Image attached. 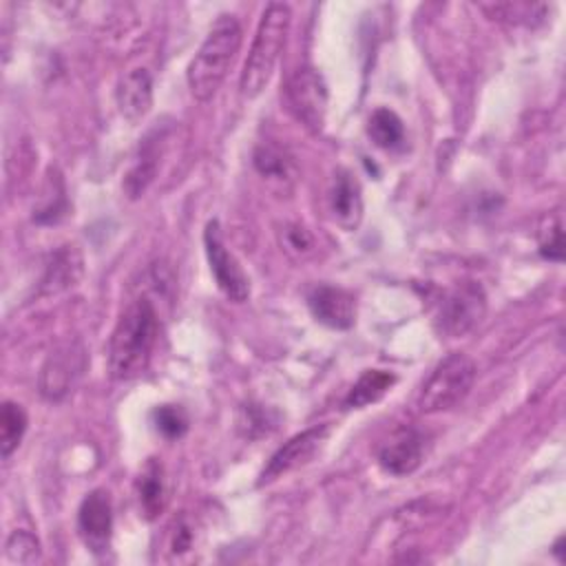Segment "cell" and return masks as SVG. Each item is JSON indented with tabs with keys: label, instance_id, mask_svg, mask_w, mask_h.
<instances>
[{
	"label": "cell",
	"instance_id": "cell-1",
	"mask_svg": "<svg viewBox=\"0 0 566 566\" xmlns=\"http://www.w3.org/2000/svg\"><path fill=\"white\" fill-rule=\"evenodd\" d=\"M157 336V310L148 296H139L122 312L111 334L108 376L113 380H133L142 376L150 365Z\"/></svg>",
	"mask_w": 566,
	"mask_h": 566
},
{
	"label": "cell",
	"instance_id": "cell-2",
	"mask_svg": "<svg viewBox=\"0 0 566 566\" xmlns=\"http://www.w3.org/2000/svg\"><path fill=\"white\" fill-rule=\"evenodd\" d=\"M241 40L243 31L237 15L221 13L212 22L206 40L197 49L186 71L190 95L197 102H208L219 91L241 49Z\"/></svg>",
	"mask_w": 566,
	"mask_h": 566
},
{
	"label": "cell",
	"instance_id": "cell-3",
	"mask_svg": "<svg viewBox=\"0 0 566 566\" xmlns=\"http://www.w3.org/2000/svg\"><path fill=\"white\" fill-rule=\"evenodd\" d=\"M290 22L292 11L285 2H270L265 7L239 77V88L243 97L254 99L268 86L283 53L290 33Z\"/></svg>",
	"mask_w": 566,
	"mask_h": 566
},
{
	"label": "cell",
	"instance_id": "cell-4",
	"mask_svg": "<svg viewBox=\"0 0 566 566\" xmlns=\"http://www.w3.org/2000/svg\"><path fill=\"white\" fill-rule=\"evenodd\" d=\"M473 380H475V363L462 352H451L433 367L422 389L418 391V398H416L418 411L438 413L455 407L467 398V394L473 387Z\"/></svg>",
	"mask_w": 566,
	"mask_h": 566
},
{
	"label": "cell",
	"instance_id": "cell-5",
	"mask_svg": "<svg viewBox=\"0 0 566 566\" xmlns=\"http://www.w3.org/2000/svg\"><path fill=\"white\" fill-rule=\"evenodd\" d=\"M486 314V294L478 281L455 283L442 298L436 323L451 338L469 334Z\"/></svg>",
	"mask_w": 566,
	"mask_h": 566
},
{
	"label": "cell",
	"instance_id": "cell-6",
	"mask_svg": "<svg viewBox=\"0 0 566 566\" xmlns=\"http://www.w3.org/2000/svg\"><path fill=\"white\" fill-rule=\"evenodd\" d=\"M285 102L290 113L310 130L318 133L325 124L327 86L318 71L303 66L285 84Z\"/></svg>",
	"mask_w": 566,
	"mask_h": 566
},
{
	"label": "cell",
	"instance_id": "cell-7",
	"mask_svg": "<svg viewBox=\"0 0 566 566\" xmlns=\"http://www.w3.org/2000/svg\"><path fill=\"white\" fill-rule=\"evenodd\" d=\"M203 248H206V256L210 263V272H212L214 283L221 290V294L234 303L245 301L250 296V281H248L245 272L241 270L239 261L234 259V254L226 248L217 219L206 223Z\"/></svg>",
	"mask_w": 566,
	"mask_h": 566
},
{
	"label": "cell",
	"instance_id": "cell-8",
	"mask_svg": "<svg viewBox=\"0 0 566 566\" xmlns=\"http://www.w3.org/2000/svg\"><path fill=\"white\" fill-rule=\"evenodd\" d=\"M86 356L84 347L77 340L60 343L46 356L40 369V394L46 400H62L69 391H73L77 378L84 374Z\"/></svg>",
	"mask_w": 566,
	"mask_h": 566
},
{
	"label": "cell",
	"instance_id": "cell-9",
	"mask_svg": "<svg viewBox=\"0 0 566 566\" xmlns=\"http://www.w3.org/2000/svg\"><path fill=\"white\" fill-rule=\"evenodd\" d=\"M327 436V427L321 424V427H312V429H305L296 436H292L283 447H279L270 462L263 467L261 475H259V484H268L298 467H303L305 462H310L314 458V453L318 451L321 442L325 440Z\"/></svg>",
	"mask_w": 566,
	"mask_h": 566
},
{
	"label": "cell",
	"instance_id": "cell-10",
	"mask_svg": "<svg viewBox=\"0 0 566 566\" xmlns=\"http://www.w3.org/2000/svg\"><path fill=\"white\" fill-rule=\"evenodd\" d=\"M77 528L84 544L93 553H104L108 548L113 533V504L108 491L95 489L82 500L77 511Z\"/></svg>",
	"mask_w": 566,
	"mask_h": 566
},
{
	"label": "cell",
	"instance_id": "cell-11",
	"mask_svg": "<svg viewBox=\"0 0 566 566\" xmlns=\"http://www.w3.org/2000/svg\"><path fill=\"white\" fill-rule=\"evenodd\" d=\"M422 436L411 427H398L378 449L380 467L391 475H409L422 462Z\"/></svg>",
	"mask_w": 566,
	"mask_h": 566
},
{
	"label": "cell",
	"instance_id": "cell-12",
	"mask_svg": "<svg viewBox=\"0 0 566 566\" xmlns=\"http://www.w3.org/2000/svg\"><path fill=\"white\" fill-rule=\"evenodd\" d=\"M314 318L332 329H349L356 323V298L343 287L318 285L307 296Z\"/></svg>",
	"mask_w": 566,
	"mask_h": 566
},
{
	"label": "cell",
	"instance_id": "cell-13",
	"mask_svg": "<svg viewBox=\"0 0 566 566\" xmlns=\"http://www.w3.org/2000/svg\"><path fill=\"white\" fill-rule=\"evenodd\" d=\"M117 108L130 124L142 122L153 106V77L144 66L130 69L119 77L115 91Z\"/></svg>",
	"mask_w": 566,
	"mask_h": 566
},
{
	"label": "cell",
	"instance_id": "cell-14",
	"mask_svg": "<svg viewBox=\"0 0 566 566\" xmlns=\"http://www.w3.org/2000/svg\"><path fill=\"white\" fill-rule=\"evenodd\" d=\"M329 210L334 221L343 230H356L363 219V195L358 179L340 168L334 172V181L329 188Z\"/></svg>",
	"mask_w": 566,
	"mask_h": 566
},
{
	"label": "cell",
	"instance_id": "cell-15",
	"mask_svg": "<svg viewBox=\"0 0 566 566\" xmlns=\"http://www.w3.org/2000/svg\"><path fill=\"white\" fill-rule=\"evenodd\" d=\"M254 168L256 172L274 188L290 190L296 181V164L287 150L274 144H261L254 150Z\"/></svg>",
	"mask_w": 566,
	"mask_h": 566
},
{
	"label": "cell",
	"instance_id": "cell-16",
	"mask_svg": "<svg viewBox=\"0 0 566 566\" xmlns=\"http://www.w3.org/2000/svg\"><path fill=\"white\" fill-rule=\"evenodd\" d=\"M82 276V256L73 245H64L62 250H57L44 272L42 279V292L46 294H55L62 292L71 285H75Z\"/></svg>",
	"mask_w": 566,
	"mask_h": 566
},
{
	"label": "cell",
	"instance_id": "cell-17",
	"mask_svg": "<svg viewBox=\"0 0 566 566\" xmlns=\"http://www.w3.org/2000/svg\"><path fill=\"white\" fill-rule=\"evenodd\" d=\"M159 137H155V130H150L144 142L139 144V153L130 166V170L124 177V190L128 192V197H139L148 184L155 179L157 172V159H159V146H157Z\"/></svg>",
	"mask_w": 566,
	"mask_h": 566
},
{
	"label": "cell",
	"instance_id": "cell-18",
	"mask_svg": "<svg viewBox=\"0 0 566 566\" xmlns=\"http://www.w3.org/2000/svg\"><path fill=\"white\" fill-rule=\"evenodd\" d=\"M137 495L139 506L144 511L146 520H155L166 509V482H164V469L161 464L150 458L137 480Z\"/></svg>",
	"mask_w": 566,
	"mask_h": 566
},
{
	"label": "cell",
	"instance_id": "cell-19",
	"mask_svg": "<svg viewBox=\"0 0 566 566\" xmlns=\"http://www.w3.org/2000/svg\"><path fill=\"white\" fill-rule=\"evenodd\" d=\"M396 382V376L385 369H367L363 376L354 382L349 394L345 396L347 409H363L367 405L378 402Z\"/></svg>",
	"mask_w": 566,
	"mask_h": 566
},
{
	"label": "cell",
	"instance_id": "cell-20",
	"mask_svg": "<svg viewBox=\"0 0 566 566\" xmlns=\"http://www.w3.org/2000/svg\"><path fill=\"white\" fill-rule=\"evenodd\" d=\"M367 133L371 137V142L385 150H394L398 146H402L405 142V126L402 119L391 111V108H376L369 115L367 122Z\"/></svg>",
	"mask_w": 566,
	"mask_h": 566
},
{
	"label": "cell",
	"instance_id": "cell-21",
	"mask_svg": "<svg viewBox=\"0 0 566 566\" xmlns=\"http://www.w3.org/2000/svg\"><path fill=\"white\" fill-rule=\"evenodd\" d=\"M27 424H29L27 411L13 400H4L0 411V453L4 460L18 449L27 431Z\"/></svg>",
	"mask_w": 566,
	"mask_h": 566
},
{
	"label": "cell",
	"instance_id": "cell-22",
	"mask_svg": "<svg viewBox=\"0 0 566 566\" xmlns=\"http://www.w3.org/2000/svg\"><path fill=\"white\" fill-rule=\"evenodd\" d=\"M270 409L261 407V405H245L239 411L237 418V427L241 431L243 438H259L265 436L270 429L276 427V418H270Z\"/></svg>",
	"mask_w": 566,
	"mask_h": 566
},
{
	"label": "cell",
	"instance_id": "cell-23",
	"mask_svg": "<svg viewBox=\"0 0 566 566\" xmlns=\"http://www.w3.org/2000/svg\"><path fill=\"white\" fill-rule=\"evenodd\" d=\"M4 548H7L9 562H15V564H33L40 559V553H42L38 537L24 528L13 531L7 537Z\"/></svg>",
	"mask_w": 566,
	"mask_h": 566
},
{
	"label": "cell",
	"instance_id": "cell-24",
	"mask_svg": "<svg viewBox=\"0 0 566 566\" xmlns=\"http://www.w3.org/2000/svg\"><path fill=\"white\" fill-rule=\"evenodd\" d=\"M153 420H155L157 431L168 440H177L188 431V418H186L184 409L177 405L157 407L153 411Z\"/></svg>",
	"mask_w": 566,
	"mask_h": 566
},
{
	"label": "cell",
	"instance_id": "cell-25",
	"mask_svg": "<svg viewBox=\"0 0 566 566\" xmlns=\"http://www.w3.org/2000/svg\"><path fill=\"white\" fill-rule=\"evenodd\" d=\"M482 9L497 20H513V22H528V18H535V11H544V4H528V2H502V4H482Z\"/></svg>",
	"mask_w": 566,
	"mask_h": 566
},
{
	"label": "cell",
	"instance_id": "cell-26",
	"mask_svg": "<svg viewBox=\"0 0 566 566\" xmlns=\"http://www.w3.org/2000/svg\"><path fill=\"white\" fill-rule=\"evenodd\" d=\"M539 252L548 261H562L564 256V239H562V221L559 217L548 219V228H544L539 237Z\"/></svg>",
	"mask_w": 566,
	"mask_h": 566
},
{
	"label": "cell",
	"instance_id": "cell-27",
	"mask_svg": "<svg viewBox=\"0 0 566 566\" xmlns=\"http://www.w3.org/2000/svg\"><path fill=\"white\" fill-rule=\"evenodd\" d=\"M283 248L296 256H303L312 252L314 239L301 223H287L283 228Z\"/></svg>",
	"mask_w": 566,
	"mask_h": 566
}]
</instances>
